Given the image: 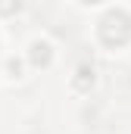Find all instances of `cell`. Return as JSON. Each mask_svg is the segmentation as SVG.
<instances>
[{
	"label": "cell",
	"instance_id": "1",
	"mask_svg": "<svg viewBox=\"0 0 131 134\" xmlns=\"http://www.w3.org/2000/svg\"><path fill=\"white\" fill-rule=\"evenodd\" d=\"M97 37L106 47H125L131 41V16L125 9H109L97 25Z\"/></svg>",
	"mask_w": 131,
	"mask_h": 134
},
{
	"label": "cell",
	"instance_id": "2",
	"mask_svg": "<svg viewBox=\"0 0 131 134\" xmlns=\"http://www.w3.org/2000/svg\"><path fill=\"white\" fill-rule=\"evenodd\" d=\"M50 59H53V47L47 41H34L28 47V63L31 66H50Z\"/></svg>",
	"mask_w": 131,
	"mask_h": 134
},
{
	"label": "cell",
	"instance_id": "4",
	"mask_svg": "<svg viewBox=\"0 0 131 134\" xmlns=\"http://www.w3.org/2000/svg\"><path fill=\"white\" fill-rule=\"evenodd\" d=\"M19 13V0H0V16H13Z\"/></svg>",
	"mask_w": 131,
	"mask_h": 134
},
{
	"label": "cell",
	"instance_id": "5",
	"mask_svg": "<svg viewBox=\"0 0 131 134\" xmlns=\"http://www.w3.org/2000/svg\"><path fill=\"white\" fill-rule=\"evenodd\" d=\"M81 3H88V6H94V3H103V0H81Z\"/></svg>",
	"mask_w": 131,
	"mask_h": 134
},
{
	"label": "cell",
	"instance_id": "3",
	"mask_svg": "<svg viewBox=\"0 0 131 134\" xmlns=\"http://www.w3.org/2000/svg\"><path fill=\"white\" fill-rule=\"evenodd\" d=\"M78 75H81V78H78V81H75V87H81V91H84V87H88V84H94V72H91V69H81V72H78Z\"/></svg>",
	"mask_w": 131,
	"mask_h": 134
}]
</instances>
